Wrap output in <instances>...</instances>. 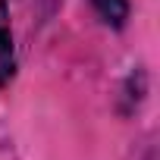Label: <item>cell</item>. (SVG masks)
<instances>
[{
	"label": "cell",
	"mask_w": 160,
	"mask_h": 160,
	"mask_svg": "<svg viewBox=\"0 0 160 160\" xmlns=\"http://www.w3.org/2000/svg\"><path fill=\"white\" fill-rule=\"evenodd\" d=\"M91 3H94V10L101 13V19L107 25H113V28L126 25V19H129V3L126 0H91Z\"/></svg>",
	"instance_id": "2"
},
{
	"label": "cell",
	"mask_w": 160,
	"mask_h": 160,
	"mask_svg": "<svg viewBox=\"0 0 160 160\" xmlns=\"http://www.w3.org/2000/svg\"><path fill=\"white\" fill-rule=\"evenodd\" d=\"M16 72V50H13V28H10V10L0 0V85H7Z\"/></svg>",
	"instance_id": "1"
}]
</instances>
